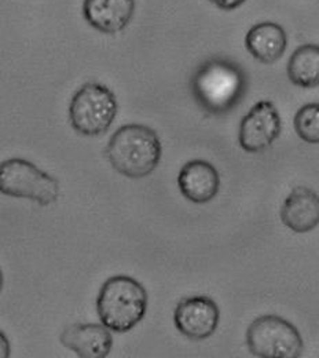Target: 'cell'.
Segmentation results:
<instances>
[{
    "label": "cell",
    "instance_id": "6da1fadb",
    "mask_svg": "<svg viewBox=\"0 0 319 358\" xmlns=\"http://www.w3.org/2000/svg\"><path fill=\"white\" fill-rule=\"evenodd\" d=\"M190 86L197 105L204 112L223 116L242 102L248 90V78L237 62L211 58L198 66Z\"/></svg>",
    "mask_w": 319,
    "mask_h": 358
},
{
    "label": "cell",
    "instance_id": "7a4b0ae2",
    "mask_svg": "<svg viewBox=\"0 0 319 358\" xmlns=\"http://www.w3.org/2000/svg\"><path fill=\"white\" fill-rule=\"evenodd\" d=\"M105 155L110 166L123 177L144 178L157 169L163 146L153 129L126 124L110 136Z\"/></svg>",
    "mask_w": 319,
    "mask_h": 358
},
{
    "label": "cell",
    "instance_id": "3957f363",
    "mask_svg": "<svg viewBox=\"0 0 319 358\" xmlns=\"http://www.w3.org/2000/svg\"><path fill=\"white\" fill-rule=\"evenodd\" d=\"M147 312V292L135 278L124 274L107 278L96 298V313L110 331H131Z\"/></svg>",
    "mask_w": 319,
    "mask_h": 358
},
{
    "label": "cell",
    "instance_id": "277c9868",
    "mask_svg": "<svg viewBox=\"0 0 319 358\" xmlns=\"http://www.w3.org/2000/svg\"><path fill=\"white\" fill-rule=\"evenodd\" d=\"M113 91L101 83H86L75 92L69 105L72 129L84 136L103 135L117 116Z\"/></svg>",
    "mask_w": 319,
    "mask_h": 358
},
{
    "label": "cell",
    "instance_id": "5b68a950",
    "mask_svg": "<svg viewBox=\"0 0 319 358\" xmlns=\"http://www.w3.org/2000/svg\"><path fill=\"white\" fill-rule=\"evenodd\" d=\"M0 193L48 207L59 197V183L34 163L13 157L0 163Z\"/></svg>",
    "mask_w": 319,
    "mask_h": 358
},
{
    "label": "cell",
    "instance_id": "8992f818",
    "mask_svg": "<svg viewBox=\"0 0 319 358\" xmlns=\"http://www.w3.org/2000/svg\"><path fill=\"white\" fill-rule=\"evenodd\" d=\"M249 352L260 358H299L303 339L297 328L278 315H262L246 331Z\"/></svg>",
    "mask_w": 319,
    "mask_h": 358
},
{
    "label": "cell",
    "instance_id": "52a82bcc",
    "mask_svg": "<svg viewBox=\"0 0 319 358\" xmlns=\"http://www.w3.org/2000/svg\"><path fill=\"white\" fill-rule=\"evenodd\" d=\"M281 127V117L273 102L260 101L241 120L239 146L248 153L263 152L278 139Z\"/></svg>",
    "mask_w": 319,
    "mask_h": 358
},
{
    "label": "cell",
    "instance_id": "ba28073f",
    "mask_svg": "<svg viewBox=\"0 0 319 358\" xmlns=\"http://www.w3.org/2000/svg\"><path fill=\"white\" fill-rule=\"evenodd\" d=\"M221 312L214 299L195 295L182 299L174 313V322L183 336L204 341L212 336L219 325Z\"/></svg>",
    "mask_w": 319,
    "mask_h": 358
},
{
    "label": "cell",
    "instance_id": "9c48e42d",
    "mask_svg": "<svg viewBox=\"0 0 319 358\" xmlns=\"http://www.w3.org/2000/svg\"><path fill=\"white\" fill-rule=\"evenodd\" d=\"M61 343L80 358L107 357L113 348L110 329L103 324H73L64 329Z\"/></svg>",
    "mask_w": 319,
    "mask_h": 358
},
{
    "label": "cell",
    "instance_id": "30bf717a",
    "mask_svg": "<svg viewBox=\"0 0 319 358\" xmlns=\"http://www.w3.org/2000/svg\"><path fill=\"white\" fill-rule=\"evenodd\" d=\"M135 13V0H84L83 17L101 34L114 35L128 27Z\"/></svg>",
    "mask_w": 319,
    "mask_h": 358
},
{
    "label": "cell",
    "instance_id": "8fae6325",
    "mask_svg": "<svg viewBox=\"0 0 319 358\" xmlns=\"http://www.w3.org/2000/svg\"><path fill=\"white\" fill-rule=\"evenodd\" d=\"M178 186L184 199L195 204L212 201L221 189L218 170L208 162L191 160L178 176Z\"/></svg>",
    "mask_w": 319,
    "mask_h": 358
},
{
    "label": "cell",
    "instance_id": "7c38bea8",
    "mask_svg": "<svg viewBox=\"0 0 319 358\" xmlns=\"http://www.w3.org/2000/svg\"><path fill=\"white\" fill-rule=\"evenodd\" d=\"M281 221L295 233H309L319 224V196L310 187L296 186L281 207Z\"/></svg>",
    "mask_w": 319,
    "mask_h": 358
},
{
    "label": "cell",
    "instance_id": "4fadbf2b",
    "mask_svg": "<svg viewBox=\"0 0 319 358\" xmlns=\"http://www.w3.org/2000/svg\"><path fill=\"white\" fill-rule=\"evenodd\" d=\"M245 45L255 59L270 65L276 62L286 51L288 35L285 29L275 22H259L248 31Z\"/></svg>",
    "mask_w": 319,
    "mask_h": 358
},
{
    "label": "cell",
    "instance_id": "5bb4252c",
    "mask_svg": "<svg viewBox=\"0 0 319 358\" xmlns=\"http://www.w3.org/2000/svg\"><path fill=\"white\" fill-rule=\"evenodd\" d=\"M289 80L302 89L319 86V45H303L293 51L288 62Z\"/></svg>",
    "mask_w": 319,
    "mask_h": 358
},
{
    "label": "cell",
    "instance_id": "9a60e30c",
    "mask_svg": "<svg viewBox=\"0 0 319 358\" xmlns=\"http://www.w3.org/2000/svg\"><path fill=\"white\" fill-rule=\"evenodd\" d=\"M295 130L300 139L307 143H319V103H307L295 115Z\"/></svg>",
    "mask_w": 319,
    "mask_h": 358
},
{
    "label": "cell",
    "instance_id": "2e32d148",
    "mask_svg": "<svg viewBox=\"0 0 319 358\" xmlns=\"http://www.w3.org/2000/svg\"><path fill=\"white\" fill-rule=\"evenodd\" d=\"M212 4H215L216 7H219L221 10L225 11H231L238 8L239 6H242L246 0H209Z\"/></svg>",
    "mask_w": 319,
    "mask_h": 358
},
{
    "label": "cell",
    "instance_id": "e0dca14e",
    "mask_svg": "<svg viewBox=\"0 0 319 358\" xmlns=\"http://www.w3.org/2000/svg\"><path fill=\"white\" fill-rule=\"evenodd\" d=\"M11 356V348L7 336L0 331V358H8Z\"/></svg>",
    "mask_w": 319,
    "mask_h": 358
},
{
    "label": "cell",
    "instance_id": "ac0fdd59",
    "mask_svg": "<svg viewBox=\"0 0 319 358\" xmlns=\"http://www.w3.org/2000/svg\"><path fill=\"white\" fill-rule=\"evenodd\" d=\"M3 284H4V277H3V273L0 270V294H1V289H3Z\"/></svg>",
    "mask_w": 319,
    "mask_h": 358
}]
</instances>
